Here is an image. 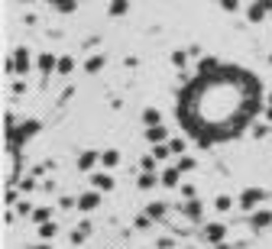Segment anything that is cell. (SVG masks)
I'll return each mask as SVG.
<instances>
[{
	"label": "cell",
	"instance_id": "obj_23",
	"mask_svg": "<svg viewBox=\"0 0 272 249\" xmlns=\"http://www.w3.org/2000/svg\"><path fill=\"white\" fill-rule=\"evenodd\" d=\"M55 236H58V224H55V220L39 224V239H55Z\"/></svg>",
	"mask_w": 272,
	"mask_h": 249
},
{
	"label": "cell",
	"instance_id": "obj_33",
	"mask_svg": "<svg viewBox=\"0 0 272 249\" xmlns=\"http://www.w3.org/2000/svg\"><path fill=\"white\" fill-rule=\"evenodd\" d=\"M169 146H172V155H185V149H188L185 146V136H172Z\"/></svg>",
	"mask_w": 272,
	"mask_h": 249
},
{
	"label": "cell",
	"instance_id": "obj_11",
	"mask_svg": "<svg viewBox=\"0 0 272 249\" xmlns=\"http://www.w3.org/2000/svg\"><path fill=\"white\" fill-rule=\"evenodd\" d=\"M98 165H101V152H98V149H84V152L78 155V172H87V175H91Z\"/></svg>",
	"mask_w": 272,
	"mask_h": 249
},
{
	"label": "cell",
	"instance_id": "obj_30",
	"mask_svg": "<svg viewBox=\"0 0 272 249\" xmlns=\"http://www.w3.org/2000/svg\"><path fill=\"white\" fill-rule=\"evenodd\" d=\"M175 165L188 175V172H195V168H198V159H195V155H178V162H175Z\"/></svg>",
	"mask_w": 272,
	"mask_h": 249
},
{
	"label": "cell",
	"instance_id": "obj_3",
	"mask_svg": "<svg viewBox=\"0 0 272 249\" xmlns=\"http://www.w3.org/2000/svg\"><path fill=\"white\" fill-rule=\"evenodd\" d=\"M7 75H13V78H23V75H29V68H36V58L29 55V49L26 46H16L13 49V55L7 58Z\"/></svg>",
	"mask_w": 272,
	"mask_h": 249
},
{
	"label": "cell",
	"instance_id": "obj_16",
	"mask_svg": "<svg viewBox=\"0 0 272 249\" xmlns=\"http://www.w3.org/2000/svg\"><path fill=\"white\" fill-rule=\"evenodd\" d=\"M81 68H84V75H98V71L107 68V55H91Z\"/></svg>",
	"mask_w": 272,
	"mask_h": 249
},
{
	"label": "cell",
	"instance_id": "obj_20",
	"mask_svg": "<svg viewBox=\"0 0 272 249\" xmlns=\"http://www.w3.org/2000/svg\"><path fill=\"white\" fill-rule=\"evenodd\" d=\"M233 204H236V201L230 198V194H217V198H214V210H217V213H230Z\"/></svg>",
	"mask_w": 272,
	"mask_h": 249
},
{
	"label": "cell",
	"instance_id": "obj_7",
	"mask_svg": "<svg viewBox=\"0 0 272 249\" xmlns=\"http://www.w3.org/2000/svg\"><path fill=\"white\" fill-rule=\"evenodd\" d=\"M182 213H185L188 224H201V217H204V204L198 198H185L182 201Z\"/></svg>",
	"mask_w": 272,
	"mask_h": 249
},
{
	"label": "cell",
	"instance_id": "obj_40",
	"mask_svg": "<svg viewBox=\"0 0 272 249\" xmlns=\"http://www.w3.org/2000/svg\"><path fill=\"white\" fill-rule=\"evenodd\" d=\"M72 97H75V87H72V84H68V87H65V91H62V94H58V101H62V104H68V101H72Z\"/></svg>",
	"mask_w": 272,
	"mask_h": 249
},
{
	"label": "cell",
	"instance_id": "obj_1",
	"mask_svg": "<svg viewBox=\"0 0 272 249\" xmlns=\"http://www.w3.org/2000/svg\"><path fill=\"white\" fill-rule=\"evenodd\" d=\"M262 81L243 65H217L210 71H198L182 87L175 117L188 139L201 149L224 146L240 139L262 113Z\"/></svg>",
	"mask_w": 272,
	"mask_h": 249
},
{
	"label": "cell",
	"instance_id": "obj_46",
	"mask_svg": "<svg viewBox=\"0 0 272 249\" xmlns=\"http://www.w3.org/2000/svg\"><path fill=\"white\" fill-rule=\"evenodd\" d=\"M23 4H33V0H23Z\"/></svg>",
	"mask_w": 272,
	"mask_h": 249
},
{
	"label": "cell",
	"instance_id": "obj_9",
	"mask_svg": "<svg viewBox=\"0 0 272 249\" xmlns=\"http://www.w3.org/2000/svg\"><path fill=\"white\" fill-rule=\"evenodd\" d=\"M182 178H185V172H182L178 165H165L162 172H159L162 188H182Z\"/></svg>",
	"mask_w": 272,
	"mask_h": 249
},
{
	"label": "cell",
	"instance_id": "obj_47",
	"mask_svg": "<svg viewBox=\"0 0 272 249\" xmlns=\"http://www.w3.org/2000/svg\"><path fill=\"white\" fill-rule=\"evenodd\" d=\"M217 4H221V0H217Z\"/></svg>",
	"mask_w": 272,
	"mask_h": 249
},
{
	"label": "cell",
	"instance_id": "obj_42",
	"mask_svg": "<svg viewBox=\"0 0 272 249\" xmlns=\"http://www.w3.org/2000/svg\"><path fill=\"white\" fill-rule=\"evenodd\" d=\"M124 65H127V68H136V65H139V58H136V55H127V58H124Z\"/></svg>",
	"mask_w": 272,
	"mask_h": 249
},
{
	"label": "cell",
	"instance_id": "obj_5",
	"mask_svg": "<svg viewBox=\"0 0 272 249\" xmlns=\"http://www.w3.org/2000/svg\"><path fill=\"white\" fill-rule=\"evenodd\" d=\"M101 201H104V191L91 188V191L78 194V210H81V213H91V210H98V207H101Z\"/></svg>",
	"mask_w": 272,
	"mask_h": 249
},
{
	"label": "cell",
	"instance_id": "obj_25",
	"mask_svg": "<svg viewBox=\"0 0 272 249\" xmlns=\"http://www.w3.org/2000/svg\"><path fill=\"white\" fill-rule=\"evenodd\" d=\"M156 123H162V110L146 107V110H143V127H156Z\"/></svg>",
	"mask_w": 272,
	"mask_h": 249
},
{
	"label": "cell",
	"instance_id": "obj_32",
	"mask_svg": "<svg viewBox=\"0 0 272 249\" xmlns=\"http://www.w3.org/2000/svg\"><path fill=\"white\" fill-rule=\"evenodd\" d=\"M20 188H16V184H10V188H7V194H4V204L7 207H16V201H20Z\"/></svg>",
	"mask_w": 272,
	"mask_h": 249
},
{
	"label": "cell",
	"instance_id": "obj_29",
	"mask_svg": "<svg viewBox=\"0 0 272 249\" xmlns=\"http://www.w3.org/2000/svg\"><path fill=\"white\" fill-rule=\"evenodd\" d=\"M153 155L159 159V162H169V159H172V146H169V142H159V146H153Z\"/></svg>",
	"mask_w": 272,
	"mask_h": 249
},
{
	"label": "cell",
	"instance_id": "obj_26",
	"mask_svg": "<svg viewBox=\"0 0 272 249\" xmlns=\"http://www.w3.org/2000/svg\"><path fill=\"white\" fill-rule=\"evenodd\" d=\"M52 217H55V210H52V207H36V210H33V217H29V220L39 227V224H46V220H52Z\"/></svg>",
	"mask_w": 272,
	"mask_h": 249
},
{
	"label": "cell",
	"instance_id": "obj_45",
	"mask_svg": "<svg viewBox=\"0 0 272 249\" xmlns=\"http://www.w3.org/2000/svg\"><path fill=\"white\" fill-rule=\"evenodd\" d=\"M266 104H272V91H269V94H266Z\"/></svg>",
	"mask_w": 272,
	"mask_h": 249
},
{
	"label": "cell",
	"instance_id": "obj_2",
	"mask_svg": "<svg viewBox=\"0 0 272 249\" xmlns=\"http://www.w3.org/2000/svg\"><path fill=\"white\" fill-rule=\"evenodd\" d=\"M39 130H42V120H36V117L16 123V127H7V152H23V146L33 136H39Z\"/></svg>",
	"mask_w": 272,
	"mask_h": 249
},
{
	"label": "cell",
	"instance_id": "obj_28",
	"mask_svg": "<svg viewBox=\"0 0 272 249\" xmlns=\"http://www.w3.org/2000/svg\"><path fill=\"white\" fill-rule=\"evenodd\" d=\"M49 4H52V7H55V10H58V13H65V16L78 10V4H75V0H49Z\"/></svg>",
	"mask_w": 272,
	"mask_h": 249
},
{
	"label": "cell",
	"instance_id": "obj_13",
	"mask_svg": "<svg viewBox=\"0 0 272 249\" xmlns=\"http://www.w3.org/2000/svg\"><path fill=\"white\" fill-rule=\"evenodd\" d=\"M204 239H207L210 246L224 243V239H227V224H207L204 227Z\"/></svg>",
	"mask_w": 272,
	"mask_h": 249
},
{
	"label": "cell",
	"instance_id": "obj_27",
	"mask_svg": "<svg viewBox=\"0 0 272 249\" xmlns=\"http://www.w3.org/2000/svg\"><path fill=\"white\" fill-rule=\"evenodd\" d=\"M127 10H130V0H110V7H107L110 16H127Z\"/></svg>",
	"mask_w": 272,
	"mask_h": 249
},
{
	"label": "cell",
	"instance_id": "obj_34",
	"mask_svg": "<svg viewBox=\"0 0 272 249\" xmlns=\"http://www.w3.org/2000/svg\"><path fill=\"white\" fill-rule=\"evenodd\" d=\"M33 210H36V207H33V201H26V198L16 201V213H20V217H33Z\"/></svg>",
	"mask_w": 272,
	"mask_h": 249
},
{
	"label": "cell",
	"instance_id": "obj_44",
	"mask_svg": "<svg viewBox=\"0 0 272 249\" xmlns=\"http://www.w3.org/2000/svg\"><path fill=\"white\" fill-rule=\"evenodd\" d=\"M210 249H236V246H230V243L224 239V243H217V246H210Z\"/></svg>",
	"mask_w": 272,
	"mask_h": 249
},
{
	"label": "cell",
	"instance_id": "obj_38",
	"mask_svg": "<svg viewBox=\"0 0 272 249\" xmlns=\"http://www.w3.org/2000/svg\"><path fill=\"white\" fill-rule=\"evenodd\" d=\"M182 198H198V188H195V184H185V181H182Z\"/></svg>",
	"mask_w": 272,
	"mask_h": 249
},
{
	"label": "cell",
	"instance_id": "obj_39",
	"mask_svg": "<svg viewBox=\"0 0 272 249\" xmlns=\"http://www.w3.org/2000/svg\"><path fill=\"white\" fill-rule=\"evenodd\" d=\"M240 4H243V0H221V7H224L227 13H233V10H236V7H240Z\"/></svg>",
	"mask_w": 272,
	"mask_h": 249
},
{
	"label": "cell",
	"instance_id": "obj_6",
	"mask_svg": "<svg viewBox=\"0 0 272 249\" xmlns=\"http://www.w3.org/2000/svg\"><path fill=\"white\" fill-rule=\"evenodd\" d=\"M266 227H272V210L262 204V207H256L250 213V230H253V233H262Z\"/></svg>",
	"mask_w": 272,
	"mask_h": 249
},
{
	"label": "cell",
	"instance_id": "obj_37",
	"mask_svg": "<svg viewBox=\"0 0 272 249\" xmlns=\"http://www.w3.org/2000/svg\"><path fill=\"white\" fill-rule=\"evenodd\" d=\"M250 133H253V136H256V139H262V136H266L269 130H266V127H262V123L256 120V123H253V127H250Z\"/></svg>",
	"mask_w": 272,
	"mask_h": 249
},
{
	"label": "cell",
	"instance_id": "obj_36",
	"mask_svg": "<svg viewBox=\"0 0 272 249\" xmlns=\"http://www.w3.org/2000/svg\"><path fill=\"white\" fill-rule=\"evenodd\" d=\"M156 249H175V239L172 236H159L156 239Z\"/></svg>",
	"mask_w": 272,
	"mask_h": 249
},
{
	"label": "cell",
	"instance_id": "obj_17",
	"mask_svg": "<svg viewBox=\"0 0 272 249\" xmlns=\"http://www.w3.org/2000/svg\"><path fill=\"white\" fill-rule=\"evenodd\" d=\"M87 236H91V220H81V224L72 230V246H81Z\"/></svg>",
	"mask_w": 272,
	"mask_h": 249
},
{
	"label": "cell",
	"instance_id": "obj_35",
	"mask_svg": "<svg viewBox=\"0 0 272 249\" xmlns=\"http://www.w3.org/2000/svg\"><path fill=\"white\" fill-rule=\"evenodd\" d=\"M139 168H146V172H159V159H156L153 152L143 155V162H139Z\"/></svg>",
	"mask_w": 272,
	"mask_h": 249
},
{
	"label": "cell",
	"instance_id": "obj_4",
	"mask_svg": "<svg viewBox=\"0 0 272 249\" xmlns=\"http://www.w3.org/2000/svg\"><path fill=\"white\" fill-rule=\"evenodd\" d=\"M269 198H272V194H269L266 188H256V184H250V188L240 191V198H236V207H240L243 213H253L256 207H262Z\"/></svg>",
	"mask_w": 272,
	"mask_h": 249
},
{
	"label": "cell",
	"instance_id": "obj_21",
	"mask_svg": "<svg viewBox=\"0 0 272 249\" xmlns=\"http://www.w3.org/2000/svg\"><path fill=\"white\" fill-rule=\"evenodd\" d=\"M36 184H39V178H36V175L29 172V175H23L20 181H16V188H20L23 194H33V191H36Z\"/></svg>",
	"mask_w": 272,
	"mask_h": 249
},
{
	"label": "cell",
	"instance_id": "obj_10",
	"mask_svg": "<svg viewBox=\"0 0 272 249\" xmlns=\"http://www.w3.org/2000/svg\"><path fill=\"white\" fill-rule=\"evenodd\" d=\"M91 184H94L98 191H104V194H110L113 188H117V181H113L110 168H104V172H98V168H94V172H91Z\"/></svg>",
	"mask_w": 272,
	"mask_h": 249
},
{
	"label": "cell",
	"instance_id": "obj_24",
	"mask_svg": "<svg viewBox=\"0 0 272 249\" xmlns=\"http://www.w3.org/2000/svg\"><path fill=\"white\" fill-rule=\"evenodd\" d=\"M188 58H191V52H185V49H175V52H172V65L178 68V71L188 68Z\"/></svg>",
	"mask_w": 272,
	"mask_h": 249
},
{
	"label": "cell",
	"instance_id": "obj_12",
	"mask_svg": "<svg viewBox=\"0 0 272 249\" xmlns=\"http://www.w3.org/2000/svg\"><path fill=\"white\" fill-rule=\"evenodd\" d=\"M36 68H39V75H42V78H49L52 71L58 68V58L52 55V52H42V55H36Z\"/></svg>",
	"mask_w": 272,
	"mask_h": 249
},
{
	"label": "cell",
	"instance_id": "obj_43",
	"mask_svg": "<svg viewBox=\"0 0 272 249\" xmlns=\"http://www.w3.org/2000/svg\"><path fill=\"white\" fill-rule=\"evenodd\" d=\"M29 249H52V246H49V239H39V243H33Z\"/></svg>",
	"mask_w": 272,
	"mask_h": 249
},
{
	"label": "cell",
	"instance_id": "obj_19",
	"mask_svg": "<svg viewBox=\"0 0 272 249\" xmlns=\"http://www.w3.org/2000/svg\"><path fill=\"white\" fill-rule=\"evenodd\" d=\"M101 165H104V168H117V165H120V149L107 146V149L101 152Z\"/></svg>",
	"mask_w": 272,
	"mask_h": 249
},
{
	"label": "cell",
	"instance_id": "obj_15",
	"mask_svg": "<svg viewBox=\"0 0 272 249\" xmlns=\"http://www.w3.org/2000/svg\"><path fill=\"white\" fill-rule=\"evenodd\" d=\"M156 184H162V181H159V172H146V168H139L136 188H139V191H153Z\"/></svg>",
	"mask_w": 272,
	"mask_h": 249
},
{
	"label": "cell",
	"instance_id": "obj_8",
	"mask_svg": "<svg viewBox=\"0 0 272 249\" xmlns=\"http://www.w3.org/2000/svg\"><path fill=\"white\" fill-rule=\"evenodd\" d=\"M269 16H272V0H256V4H250V10H247L250 23H262V20H269Z\"/></svg>",
	"mask_w": 272,
	"mask_h": 249
},
{
	"label": "cell",
	"instance_id": "obj_18",
	"mask_svg": "<svg viewBox=\"0 0 272 249\" xmlns=\"http://www.w3.org/2000/svg\"><path fill=\"white\" fill-rule=\"evenodd\" d=\"M146 213L156 220V224H162V220H165V213H169V207H165L162 201H149V204H146Z\"/></svg>",
	"mask_w": 272,
	"mask_h": 249
},
{
	"label": "cell",
	"instance_id": "obj_41",
	"mask_svg": "<svg viewBox=\"0 0 272 249\" xmlns=\"http://www.w3.org/2000/svg\"><path fill=\"white\" fill-rule=\"evenodd\" d=\"M20 94H26V84L23 81H13V97H20Z\"/></svg>",
	"mask_w": 272,
	"mask_h": 249
},
{
	"label": "cell",
	"instance_id": "obj_22",
	"mask_svg": "<svg viewBox=\"0 0 272 249\" xmlns=\"http://www.w3.org/2000/svg\"><path fill=\"white\" fill-rule=\"evenodd\" d=\"M72 71H75V58H72V55H58V68H55V75L68 78Z\"/></svg>",
	"mask_w": 272,
	"mask_h": 249
},
{
	"label": "cell",
	"instance_id": "obj_14",
	"mask_svg": "<svg viewBox=\"0 0 272 249\" xmlns=\"http://www.w3.org/2000/svg\"><path fill=\"white\" fill-rule=\"evenodd\" d=\"M146 142H149V146H159V142H169V130H165V123L146 127Z\"/></svg>",
	"mask_w": 272,
	"mask_h": 249
},
{
	"label": "cell",
	"instance_id": "obj_31",
	"mask_svg": "<svg viewBox=\"0 0 272 249\" xmlns=\"http://www.w3.org/2000/svg\"><path fill=\"white\" fill-rule=\"evenodd\" d=\"M153 224H156V220H153V217H149V213L143 210V213H136V220H133V230H139V233H143V230H149Z\"/></svg>",
	"mask_w": 272,
	"mask_h": 249
}]
</instances>
